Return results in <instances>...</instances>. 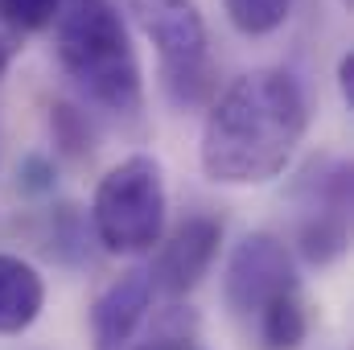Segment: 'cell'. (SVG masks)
I'll list each match as a JSON object with an SVG mask.
<instances>
[{
  "mask_svg": "<svg viewBox=\"0 0 354 350\" xmlns=\"http://www.w3.org/2000/svg\"><path fill=\"white\" fill-rule=\"evenodd\" d=\"M309 107L292 75L252 71L210 103L202 128V174L218 185H260L284 174L305 140Z\"/></svg>",
  "mask_w": 354,
  "mask_h": 350,
  "instance_id": "6da1fadb",
  "label": "cell"
},
{
  "mask_svg": "<svg viewBox=\"0 0 354 350\" xmlns=\"http://www.w3.org/2000/svg\"><path fill=\"white\" fill-rule=\"evenodd\" d=\"M50 29L62 71L79 83L87 99L115 116L140 111V62L111 0H62Z\"/></svg>",
  "mask_w": 354,
  "mask_h": 350,
  "instance_id": "7a4b0ae2",
  "label": "cell"
},
{
  "mask_svg": "<svg viewBox=\"0 0 354 350\" xmlns=\"http://www.w3.org/2000/svg\"><path fill=\"white\" fill-rule=\"evenodd\" d=\"M95 235L115 256H136L161 243L165 231V177L161 165L145 153L111 165L95 185L91 202Z\"/></svg>",
  "mask_w": 354,
  "mask_h": 350,
  "instance_id": "3957f363",
  "label": "cell"
},
{
  "mask_svg": "<svg viewBox=\"0 0 354 350\" xmlns=\"http://www.w3.org/2000/svg\"><path fill=\"white\" fill-rule=\"evenodd\" d=\"M136 25L157 46L161 79L169 99L181 107L206 103L214 91V66H210V37L206 21L194 0H128Z\"/></svg>",
  "mask_w": 354,
  "mask_h": 350,
  "instance_id": "277c9868",
  "label": "cell"
},
{
  "mask_svg": "<svg viewBox=\"0 0 354 350\" xmlns=\"http://www.w3.org/2000/svg\"><path fill=\"white\" fill-rule=\"evenodd\" d=\"M288 293H301V276H297L288 248L268 231L248 235L227 264V305L239 317L256 322L272 301H280Z\"/></svg>",
  "mask_w": 354,
  "mask_h": 350,
  "instance_id": "5b68a950",
  "label": "cell"
},
{
  "mask_svg": "<svg viewBox=\"0 0 354 350\" xmlns=\"http://www.w3.org/2000/svg\"><path fill=\"white\" fill-rule=\"evenodd\" d=\"M218 243H223V223L210 219V214H189L181 219L169 239L161 243L157 264L149 272L153 288L169 293V297H185L189 288L202 284V276L210 272V264L218 256Z\"/></svg>",
  "mask_w": 354,
  "mask_h": 350,
  "instance_id": "8992f818",
  "label": "cell"
},
{
  "mask_svg": "<svg viewBox=\"0 0 354 350\" xmlns=\"http://www.w3.org/2000/svg\"><path fill=\"white\" fill-rule=\"evenodd\" d=\"M153 280L145 268H132L115 276L91 305V338L95 350H132L140 342V330L153 313Z\"/></svg>",
  "mask_w": 354,
  "mask_h": 350,
  "instance_id": "52a82bcc",
  "label": "cell"
},
{
  "mask_svg": "<svg viewBox=\"0 0 354 350\" xmlns=\"http://www.w3.org/2000/svg\"><path fill=\"white\" fill-rule=\"evenodd\" d=\"M46 305V280L33 264L0 252V334H21Z\"/></svg>",
  "mask_w": 354,
  "mask_h": 350,
  "instance_id": "ba28073f",
  "label": "cell"
},
{
  "mask_svg": "<svg viewBox=\"0 0 354 350\" xmlns=\"http://www.w3.org/2000/svg\"><path fill=\"white\" fill-rule=\"evenodd\" d=\"M256 334L264 350H297L309 334V313H305V301L301 293H288L280 301H272L264 313L256 317Z\"/></svg>",
  "mask_w": 354,
  "mask_h": 350,
  "instance_id": "9c48e42d",
  "label": "cell"
},
{
  "mask_svg": "<svg viewBox=\"0 0 354 350\" xmlns=\"http://www.w3.org/2000/svg\"><path fill=\"white\" fill-rule=\"evenodd\" d=\"M231 25L248 37H264L272 29H280L292 12V0H223Z\"/></svg>",
  "mask_w": 354,
  "mask_h": 350,
  "instance_id": "30bf717a",
  "label": "cell"
},
{
  "mask_svg": "<svg viewBox=\"0 0 354 350\" xmlns=\"http://www.w3.org/2000/svg\"><path fill=\"white\" fill-rule=\"evenodd\" d=\"M62 0H0V21L21 33H41L54 25Z\"/></svg>",
  "mask_w": 354,
  "mask_h": 350,
  "instance_id": "8fae6325",
  "label": "cell"
},
{
  "mask_svg": "<svg viewBox=\"0 0 354 350\" xmlns=\"http://www.w3.org/2000/svg\"><path fill=\"white\" fill-rule=\"evenodd\" d=\"M338 87H342V99L354 103V54H342L338 62Z\"/></svg>",
  "mask_w": 354,
  "mask_h": 350,
  "instance_id": "7c38bea8",
  "label": "cell"
},
{
  "mask_svg": "<svg viewBox=\"0 0 354 350\" xmlns=\"http://www.w3.org/2000/svg\"><path fill=\"white\" fill-rule=\"evenodd\" d=\"M8 62H12V50H8V42H0V79H4V71H8Z\"/></svg>",
  "mask_w": 354,
  "mask_h": 350,
  "instance_id": "4fadbf2b",
  "label": "cell"
},
{
  "mask_svg": "<svg viewBox=\"0 0 354 350\" xmlns=\"http://www.w3.org/2000/svg\"><path fill=\"white\" fill-rule=\"evenodd\" d=\"M181 350H198V347H181Z\"/></svg>",
  "mask_w": 354,
  "mask_h": 350,
  "instance_id": "5bb4252c",
  "label": "cell"
},
{
  "mask_svg": "<svg viewBox=\"0 0 354 350\" xmlns=\"http://www.w3.org/2000/svg\"><path fill=\"white\" fill-rule=\"evenodd\" d=\"M346 4H351V0H346Z\"/></svg>",
  "mask_w": 354,
  "mask_h": 350,
  "instance_id": "9a60e30c",
  "label": "cell"
}]
</instances>
